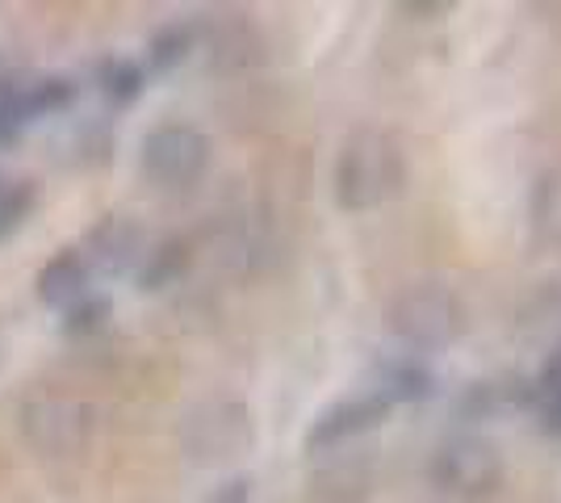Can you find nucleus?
Masks as SVG:
<instances>
[{
	"mask_svg": "<svg viewBox=\"0 0 561 503\" xmlns=\"http://www.w3.org/2000/svg\"><path fill=\"white\" fill-rule=\"evenodd\" d=\"M331 185H335L340 210H352V215L377 210L407 190V151L390 130L360 126L340 144Z\"/></svg>",
	"mask_w": 561,
	"mask_h": 503,
	"instance_id": "1",
	"label": "nucleus"
},
{
	"mask_svg": "<svg viewBox=\"0 0 561 503\" xmlns=\"http://www.w3.org/2000/svg\"><path fill=\"white\" fill-rule=\"evenodd\" d=\"M390 328L411 348H448V344H457L466 335L469 315L466 302L457 298V289L420 282V286H407L394 298Z\"/></svg>",
	"mask_w": 561,
	"mask_h": 503,
	"instance_id": "2",
	"label": "nucleus"
},
{
	"mask_svg": "<svg viewBox=\"0 0 561 503\" xmlns=\"http://www.w3.org/2000/svg\"><path fill=\"white\" fill-rule=\"evenodd\" d=\"M181 445L197 466H231L256 445L252 408L239 399H206L185 415Z\"/></svg>",
	"mask_w": 561,
	"mask_h": 503,
	"instance_id": "3",
	"label": "nucleus"
},
{
	"mask_svg": "<svg viewBox=\"0 0 561 503\" xmlns=\"http://www.w3.org/2000/svg\"><path fill=\"white\" fill-rule=\"evenodd\" d=\"M503 475L507 466L499 445L478 432H457L432 454V482L457 500H486L503 487Z\"/></svg>",
	"mask_w": 561,
	"mask_h": 503,
	"instance_id": "4",
	"label": "nucleus"
},
{
	"mask_svg": "<svg viewBox=\"0 0 561 503\" xmlns=\"http://www.w3.org/2000/svg\"><path fill=\"white\" fill-rule=\"evenodd\" d=\"M96 428V411L89 399L68 390H38L25 395L22 403V432L38 454H76Z\"/></svg>",
	"mask_w": 561,
	"mask_h": 503,
	"instance_id": "5",
	"label": "nucleus"
},
{
	"mask_svg": "<svg viewBox=\"0 0 561 503\" xmlns=\"http://www.w3.org/2000/svg\"><path fill=\"white\" fill-rule=\"evenodd\" d=\"M139 160L156 185L185 190L210 168V139L188 122H160L142 135Z\"/></svg>",
	"mask_w": 561,
	"mask_h": 503,
	"instance_id": "6",
	"label": "nucleus"
},
{
	"mask_svg": "<svg viewBox=\"0 0 561 503\" xmlns=\"http://www.w3.org/2000/svg\"><path fill=\"white\" fill-rule=\"evenodd\" d=\"M386 399L377 395V390H365V395H352V399H340L335 408H328L310 432H306V449L310 454H323V449H335V445H344L348 436L356 432H369L374 424H381V415H386Z\"/></svg>",
	"mask_w": 561,
	"mask_h": 503,
	"instance_id": "7",
	"label": "nucleus"
},
{
	"mask_svg": "<svg viewBox=\"0 0 561 503\" xmlns=\"http://www.w3.org/2000/svg\"><path fill=\"white\" fill-rule=\"evenodd\" d=\"M89 268H105V273H130L139 268L147 256V240H142V227L122 215L101 218L93 231L84 236V252H80Z\"/></svg>",
	"mask_w": 561,
	"mask_h": 503,
	"instance_id": "8",
	"label": "nucleus"
},
{
	"mask_svg": "<svg viewBox=\"0 0 561 503\" xmlns=\"http://www.w3.org/2000/svg\"><path fill=\"white\" fill-rule=\"evenodd\" d=\"M89 282H93V268L89 261L76 252V248H64V252H55L43 268H38V298L55 307V311H68L71 302H80L84 294H89Z\"/></svg>",
	"mask_w": 561,
	"mask_h": 503,
	"instance_id": "9",
	"label": "nucleus"
},
{
	"mask_svg": "<svg viewBox=\"0 0 561 503\" xmlns=\"http://www.w3.org/2000/svg\"><path fill=\"white\" fill-rule=\"evenodd\" d=\"M0 101L18 114V118H38V114H59L76 101V84L64 76H38V80H25V84H9L0 89Z\"/></svg>",
	"mask_w": 561,
	"mask_h": 503,
	"instance_id": "10",
	"label": "nucleus"
},
{
	"mask_svg": "<svg viewBox=\"0 0 561 503\" xmlns=\"http://www.w3.org/2000/svg\"><path fill=\"white\" fill-rule=\"evenodd\" d=\"M528 227L545 248H561V168H545L528 193Z\"/></svg>",
	"mask_w": 561,
	"mask_h": 503,
	"instance_id": "11",
	"label": "nucleus"
},
{
	"mask_svg": "<svg viewBox=\"0 0 561 503\" xmlns=\"http://www.w3.org/2000/svg\"><path fill=\"white\" fill-rule=\"evenodd\" d=\"M528 403L537 408L545 432L561 436V348L549 361H545V369H540L537 386H528Z\"/></svg>",
	"mask_w": 561,
	"mask_h": 503,
	"instance_id": "12",
	"label": "nucleus"
},
{
	"mask_svg": "<svg viewBox=\"0 0 561 503\" xmlns=\"http://www.w3.org/2000/svg\"><path fill=\"white\" fill-rule=\"evenodd\" d=\"M96 84L114 105H130L142 93V68L126 55H110L96 64Z\"/></svg>",
	"mask_w": 561,
	"mask_h": 503,
	"instance_id": "13",
	"label": "nucleus"
},
{
	"mask_svg": "<svg viewBox=\"0 0 561 503\" xmlns=\"http://www.w3.org/2000/svg\"><path fill=\"white\" fill-rule=\"evenodd\" d=\"M374 390L386 399V408H394V403H407V399H423L432 390V378L423 374L415 361H398V365L381 369V382Z\"/></svg>",
	"mask_w": 561,
	"mask_h": 503,
	"instance_id": "14",
	"label": "nucleus"
},
{
	"mask_svg": "<svg viewBox=\"0 0 561 503\" xmlns=\"http://www.w3.org/2000/svg\"><path fill=\"white\" fill-rule=\"evenodd\" d=\"M185 243H160V248H151L147 256H142L139 264V282L142 289H160L168 286V282H176L181 273H185Z\"/></svg>",
	"mask_w": 561,
	"mask_h": 503,
	"instance_id": "15",
	"label": "nucleus"
},
{
	"mask_svg": "<svg viewBox=\"0 0 561 503\" xmlns=\"http://www.w3.org/2000/svg\"><path fill=\"white\" fill-rule=\"evenodd\" d=\"M38 202L34 181H0V240H9L22 227Z\"/></svg>",
	"mask_w": 561,
	"mask_h": 503,
	"instance_id": "16",
	"label": "nucleus"
},
{
	"mask_svg": "<svg viewBox=\"0 0 561 503\" xmlns=\"http://www.w3.org/2000/svg\"><path fill=\"white\" fill-rule=\"evenodd\" d=\"M193 38H197V30H193V25H164V30L151 38V47H147L151 68H156V72L176 68L188 50H193Z\"/></svg>",
	"mask_w": 561,
	"mask_h": 503,
	"instance_id": "17",
	"label": "nucleus"
},
{
	"mask_svg": "<svg viewBox=\"0 0 561 503\" xmlns=\"http://www.w3.org/2000/svg\"><path fill=\"white\" fill-rule=\"evenodd\" d=\"M105 319H110V298L89 289L80 302H71L68 311H64V332H71V335L101 332V328H105Z\"/></svg>",
	"mask_w": 561,
	"mask_h": 503,
	"instance_id": "18",
	"label": "nucleus"
},
{
	"mask_svg": "<svg viewBox=\"0 0 561 503\" xmlns=\"http://www.w3.org/2000/svg\"><path fill=\"white\" fill-rule=\"evenodd\" d=\"M248 487H252L248 479L222 482V487H218V495H214L210 503H248Z\"/></svg>",
	"mask_w": 561,
	"mask_h": 503,
	"instance_id": "19",
	"label": "nucleus"
},
{
	"mask_svg": "<svg viewBox=\"0 0 561 503\" xmlns=\"http://www.w3.org/2000/svg\"><path fill=\"white\" fill-rule=\"evenodd\" d=\"M18 130H22V118L0 101V144H13V139H18Z\"/></svg>",
	"mask_w": 561,
	"mask_h": 503,
	"instance_id": "20",
	"label": "nucleus"
},
{
	"mask_svg": "<svg viewBox=\"0 0 561 503\" xmlns=\"http://www.w3.org/2000/svg\"><path fill=\"white\" fill-rule=\"evenodd\" d=\"M0 181H4V176H0Z\"/></svg>",
	"mask_w": 561,
	"mask_h": 503,
	"instance_id": "21",
	"label": "nucleus"
}]
</instances>
